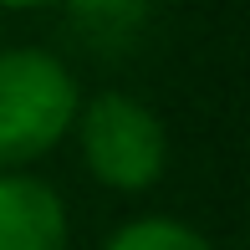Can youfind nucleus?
<instances>
[{"instance_id": "3", "label": "nucleus", "mask_w": 250, "mask_h": 250, "mask_svg": "<svg viewBox=\"0 0 250 250\" xmlns=\"http://www.w3.org/2000/svg\"><path fill=\"white\" fill-rule=\"evenodd\" d=\"M66 209L36 179L0 174V250H62Z\"/></svg>"}, {"instance_id": "4", "label": "nucleus", "mask_w": 250, "mask_h": 250, "mask_svg": "<svg viewBox=\"0 0 250 250\" xmlns=\"http://www.w3.org/2000/svg\"><path fill=\"white\" fill-rule=\"evenodd\" d=\"M102 250H209V240L179 220H138L128 230H118Z\"/></svg>"}, {"instance_id": "6", "label": "nucleus", "mask_w": 250, "mask_h": 250, "mask_svg": "<svg viewBox=\"0 0 250 250\" xmlns=\"http://www.w3.org/2000/svg\"><path fill=\"white\" fill-rule=\"evenodd\" d=\"M0 5H16L21 10V5H41V0H0Z\"/></svg>"}, {"instance_id": "1", "label": "nucleus", "mask_w": 250, "mask_h": 250, "mask_svg": "<svg viewBox=\"0 0 250 250\" xmlns=\"http://www.w3.org/2000/svg\"><path fill=\"white\" fill-rule=\"evenodd\" d=\"M77 82L46 51L0 56V168L31 164L72 128Z\"/></svg>"}, {"instance_id": "2", "label": "nucleus", "mask_w": 250, "mask_h": 250, "mask_svg": "<svg viewBox=\"0 0 250 250\" xmlns=\"http://www.w3.org/2000/svg\"><path fill=\"white\" fill-rule=\"evenodd\" d=\"M164 128L133 97H97L82 118V158L112 189H148L164 174Z\"/></svg>"}, {"instance_id": "5", "label": "nucleus", "mask_w": 250, "mask_h": 250, "mask_svg": "<svg viewBox=\"0 0 250 250\" xmlns=\"http://www.w3.org/2000/svg\"><path fill=\"white\" fill-rule=\"evenodd\" d=\"M72 16L97 41H128L143 21V0H72Z\"/></svg>"}]
</instances>
